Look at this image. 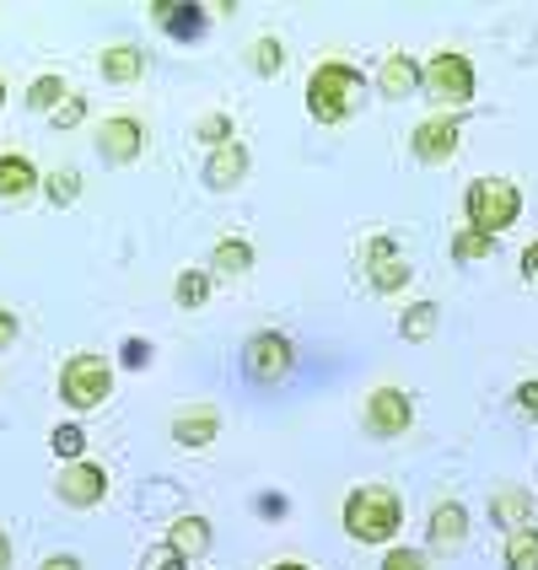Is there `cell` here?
<instances>
[{
  "label": "cell",
  "instance_id": "cell-29",
  "mask_svg": "<svg viewBox=\"0 0 538 570\" xmlns=\"http://www.w3.org/2000/svg\"><path fill=\"white\" fill-rule=\"evenodd\" d=\"M254 70L258 76H281L285 70V49L275 43V38H258L254 43Z\"/></svg>",
  "mask_w": 538,
  "mask_h": 570
},
{
  "label": "cell",
  "instance_id": "cell-18",
  "mask_svg": "<svg viewBox=\"0 0 538 570\" xmlns=\"http://www.w3.org/2000/svg\"><path fill=\"white\" fill-rule=\"evenodd\" d=\"M167 543H173L184 560H194V554L211 549V522H205V517H178V522L167 528Z\"/></svg>",
  "mask_w": 538,
  "mask_h": 570
},
{
  "label": "cell",
  "instance_id": "cell-21",
  "mask_svg": "<svg viewBox=\"0 0 538 570\" xmlns=\"http://www.w3.org/2000/svg\"><path fill=\"white\" fill-rule=\"evenodd\" d=\"M211 264H216V275H248V269H254V248H248L243 237H222Z\"/></svg>",
  "mask_w": 538,
  "mask_h": 570
},
{
  "label": "cell",
  "instance_id": "cell-23",
  "mask_svg": "<svg viewBox=\"0 0 538 570\" xmlns=\"http://www.w3.org/2000/svg\"><path fill=\"white\" fill-rule=\"evenodd\" d=\"M437 323H442V307H437V302H414L410 313H404V323H399V334H404V340H431Z\"/></svg>",
  "mask_w": 538,
  "mask_h": 570
},
{
  "label": "cell",
  "instance_id": "cell-33",
  "mask_svg": "<svg viewBox=\"0 0 538 570\" xmlns=\"http://www.w3.org/2000/svg\"><path fill=\"white\" fill-rule=\"evenodd\" d=\"M382 570H425V554H420V549H393V554L382 560Z\"/></svg>",
  "mask_w": 538,
  "mask_h": 570
},
{
  "label": "cell",
  "instance_id": "cell-3",
  "mask_svg": "<svg viewBox=\"0 0 538 570\" xmlns=\"http://www.w3.org/2000/svg\"><path fill=\"white\" fill-rule=\"evenodd\" d=\"M463 210H469V226L475 232H507L517 216H522V194L511 178H475L469 194H463Z\"/></svg>",
  "mask_w": 538,
  "mask_h": 570
},
{
  "label": "cell",
  "instance_id": "cell-4",
  "mask_svg": "<svg viewBox=\"0 0 538 570\" xmlns=\"http://www.w3.org/2000/svg\"><path fill=\"white\" fill-rule=\"evenodd\" d=\"M420 92L431 102H447V108H463L475 102V60L458 55V49H437L425 70H420Z\"/></svg>",
  "mask_w": 538,
  "mask_h": 570
},
{
  "label": "cell",
  "instance_id": "cell-28",
  "mask_svg": "<svg viewBox=\"0 0 538 570\" xmlns=\"http://www.w3.org/2000/svg\"><path fill=\"white\" fill-rule=\"evenodd\" d=\"M43 189H49L55 205H70V199L81 194V173H76V167H60V173H49V184H43Z\"/></svg>",
  "mask_w": 538,
  "mask_h": 570
},
{
  "label": "cell",
  "instance_id": "cell-12",
  "mask_svg": "<svg viewBox=\"0 0 538 570\" xmlns=\"http://www.w3.org/2000/svg\"><path fill=\"white\" fill-rule=\"evenodd\" d=\"M420 70H425V65L410 60V55H388L378 70V92L393 97V102H399V97H414L420 92Z\"/></svg>",
  "mask_w": 538,
  "mask_h": 570
},
{
  "label": "cell",
  "instance_id": "cell-31",
  "mask_svg": "<svg viewBox=\"0 0 538 570\" xmlns=\"http://www.w3.org/2000/svg\"><path fill=\"white\" fill-rule=\"evenodd\" d=\"M199 140H211L216 151L232 146V119H226V114H205V119H199Z\"/></svg>",
  "mask_w": 538,
  "mask_h": 570
},
{
  "label": "cell",
  "instance_id": "cell-26",
  "mask_svg": "<svg viewBox=\"0 0 538 570\" xmlns=\"http://www.w3.org/2000/svg\"><path fill=\"white\" fill-rule=\"evenodd\" d=\"M49 446L60 452L65 463H81V458H87V431H81V425H55Z\"/></svg>",
  "mask_w": 538,
  "mask_h": 570
},
{
  "label": "cell",
  "instance_id": "cell-37",
  "mask_svg": "<svg viewBox=\"0 0 538 570\" xmlns=\"http://www.w3.org/2000/svg\"><path fill=\"white\" fill-rule=\"evenodd\" d=\"M11 340H17V317H11L6 307H0V350L11 345Z\"/></svg>",
  "mask_w": 538,
  "mask_h": 570
},
{
  "label": "cell",
  "instance_id": "cell-11",
  "mask_svg": "<svg viewBox=\"0 0 538 570\" xmlns=\"http://www.w3.org/2000/svg\"><path fill=\"white\" fill-rule=\"evenodd\" d=\"M97 151L114 161V167H125L146 151V129L135 125V119H108V125L97 129Z\"/></svg>",
  "mask_w": 538,
  "mask_h": 570
},
{
  "label": "cell",
  "instance_id": "cell-17",
  "mask_svg": "<svg viewBox=\"0 0 538 570\" xmlns=\"http://www.w3.org/2000/svg\"><path fill=\"white\" fill-rule=\"evenodd\" d=\"M151 17H157V28L173 32V38H199V32H205V11H199V6H173V0H162Z\"/></svg>",
  "mask_w": 538,
  "mask_h": 570
},
{
  "label": "cell",
  "instance_id": "cell-2",
  "mask_svg": "<svg viewBox=\"0 0 538 570\" xmlns=\"http://www.w3.org/2000/svg\"><path fill=\"white\" fill-rule=\"evenodd\" d=\"M361 92H366L361 70L345 60H329V65H317L313 81H307V114H313L317 125H345L350 114L361 108Z\"/></svg>",
  "mask_w": 538,
  "mask_h": 570
},
{
  "label": "cell",
  "instance_id": "cell-38",
  "mask_svg": "<svg viewBox=\"0 0 538 570\" xmlns=\"http://www.w3.org/2000/svg\"><path fill=\"white\" fill-rule=\"evenodd\" d=\"M522 275H534V281H538V243H534V248H522Z\"/></svg>",
  "mask_w": 538,
  "mask_h": 570
},
{
  "label": "cell",
  "instance_id": "cell-14",
  "mask_svg": "<svg viewBox=\"0 0 538 570\" xmlns=\"http://www.w3.org/2000/svg\"><path fill=\"white\" fill-rule=\"evenodd\" d=\"M216 431H222V414L216 410H184L178 420H173V442L178 446H205V442H216Z\"/></svg>",
  "mask_w": 538,
  "mask_h": 570
},
{
  "label": "cell",
  "instance_id": "cell-24",
  "mask_svg": "<svg viewBox=\"0 0 538 570\" xmlns=\"http://www.w3.org/2000/svg\"><path fill=\"white\" fill-rule=\"evenodd\" d=\"M507 570H538V528H517L507 539Z\"/></svg>",
  "mask_w": 538,
  "mask_h": 570
},
{
  "label": "cell",
  "instance_id": "cell-16",
  "mask_svg": "<svg viewBox=\"0 0 538 570\" xmlns=\"http://www.w3.org/2000/svg\"><path fill=\"white\" fill-rule=\"evenodd\" d=\"M463 539H469V511L458 507V501H442V507L431 511V543L437 549H458Z\"/></svg>",
  "mask_w": 538,
  "mask_h": 570
},
{
  "label": "cell",
  "instance_id": "cell-41",
  "mask_svg": "<svg viewBox=\"0 0 538 570\" xmlns=\"http://www.w3.org/2000/svg\"><path fill=\"white\" fill-rule=\"evenodd\" d=\"M0 97H6V81H0Z\"/></svg>",
  "mask_w": 538,
  "mask_h": 570
},
{
  "label": "cell",
  "instance_id": "cell-32",
  "mask_svg": "<svg viewBox=\"0 0 538 570\" xmlns=\"http://www.w3.org/2000/svg\"><path fill=\"white\" fill-rule=\"evenodd\" d=\"M189 560L173 549V543H157V549H146V560H140V570H184Z\"/></svg>",
  "mask_w": 538,
  "mask_h": 570
},
{
  "label": "cell",
  "instance_id": "cell-34",
  "mask_svg": "<svg viewBox=\"0 0 538 570\" xmlns=\"http://www.w3.org/2000/svg\"><path fill=\"white\" fill-rule=\"evenodd\" d=\"M517 414H522V420H538V377L517 387Z\"/></svg>",
  "mask_w": 538,
  "mask_h": 570
},
{
  "label": "cell",
  "instance_id": "cell-30",
  "mask_svg": "<svg viewBox=\"0 0 538 570\" xmlns=\"http://www.w3.org/2000/svg\"><path fill=\"white\" fill-rule=\"evenodd\" d=\"M49 119H55V129H76L81 119H87V97H81V92H70V97L60 102V108L49 114Z\"/></svg>",
  "mask_w": 538,
  "mask_h": 570
},
{
  "label": "cell",
  "instance_id": "cell-9",
  "mask_svg": "<svg viewBox=\"0 0 538 570\" xmlns=\"http://www.w3.org/2000/svg\"><path fill=\"white\" fill-rule=\"evenodd\" d=\"M291 361H296V350H291L285 334H254L248 350H243V366H248L254 382H281L291 372Z\"/></svg>",
  "mask_w": 538,
  "mask_h": 570
},
{
  "label": "cell",
  "instance_id": "cell-19",
  "mask_svg": "<svg viewBox=\"0 0 538 570\" xmlns=\"http://www.w3.org/2000/svg\"><path fill=\"white\" fill-rule=\"evenodd\" d=\"M490 517L501 522V528H534V501H528V490H501L496 501H490Z\"/></svg>",
  "mask_w": 538,
  "mask_h": 570
},
{
  "label": "cell",
  "instance_id": "cell-10",
  "mask_svg": "<svg viewBox=\"0 0 538 570\" xmlns=\"http://www.w3.org/2000/svg\"><path fill=\"white\" fill-rule=\"evenodd\" d=\"M366 281L378 285V291L410 285V264H404V254H399L393 237H372V243H366Z\"/></svg>",
  "mask_w": 538,
  "mask_h": 570
},
{
  "label": "cell",
  "instance_id": "cell-39",
  "mask_svg": "<svg viewBox=\"0 0 538 570\" xmlns=\"http://www.w3.org/2000/svg\"><path fill=\"white\" fill-rule=\"evenodd\" d=\"M11 566V543H6V533H0V570Z\"/></svg>",
  "mask_w": 538,
  "mask_h": 570
},
{
  "label": "cell",
  "instance_id": "cell-15",
  "mask_svg": "<svg viewBox=\"0 0 538 570\" xmlns=\"http://www.w3.org/2000/svg\"><path fill=\"white\" fill-rule=\"evenodd\" d=\"M38 189V167L28 157H0V205H17Z\"/></svg>",
  "mask_w": 538,
  "mask_h": 570
},
{
  "label": "cell",
  "instance_id": "cell-1",
  "mask_svg": "<svg viewBox=\"0 0 538 570\" xmlns=\"http://www.w3.org/2000/svg\"><path fill=\"white\" fill-rule=\"evenodd\" d=\"M404 528V495L393 484H361L345 495V533L355 543H393Z\"/></svg>",
  "mask_w": 538,
  "mask_h": 570
},
{
  "label": "cell",
  "instance_id": "cell-6",
  "mask_svg": "<svg viewBox=\"0 0 538 570\" xmlns=\"http://www.w3.org/2000/svg\"><path fill=\"white\" fill-rule=\"evenodd\" d=\"M55 495H60L65 507H76V511L97 507V501L108 495V469H102V463H92V458H81V463H65L60 479H55Z\"/></svg>",
  "mask_w": 538,
  "mask_h": 570
},
{
  "label": "cell",
  "instance_id": "cell-40",
  "mask_svg": "<svg viewBox=\"0 0 538 570\" xmlns=\"http://www.w3.org/2000/svg\"><path fill=\"white\" fill-rule=\"evenodd\" d=\"M270 570H313V566H296V560H281V566H270Z\"/></svg>",
  "mask_w": 538,
  "mask_h": 570
},
{
  "label": "cell",
  "instance_id": "cell-22",
  "mask_svg": "<svg viewBox=\"0 0 538 570\" xmlns=\"http://www.w3.org/2000/svg\"><path fill=\"white\" fill-rule=\"evenodd\" d=\"M490 254H496V237H490V232L463 226V232L452 237V258H458V264H479V258H490Z\"/></svg>",
  "mask_w": 538,
  "mask_h": 570
},
{
  "label": "cell",
  "instance_id": "cell-36",
  "mask_svg": "<svg viewBox=\"0 0 538 570\" xmlns=\"http://www.w3.org/2000/svg\"><path fill=\"white\" fill-rule=\"evenodd\" d=\"M38 570H81V560H76V554H49Z\"/></svg>",
  "mask_w": 538,
  "mask_h": 570
},
{
  "label": "cell",
  "instance_id": "cell-5",
  "mask_svg": "<svg viewBox=\"0 0 538 570\" xmlns=\"http://www.w3.org/2000/svg\"><path fill=\"white\" fill-rule=\"evenodd\" d=\"M114 393V372L102 355H70L60 372V399L70 410H97L102 399Z\"/></svg>",
  "mask_w": 538,
  "mask_h": 570
},
{
  "label": "cell",
  "instance_id": "cell-27",
  "mask_svg": "<svg viewBox=\"0 0 538 570\" xmlns=\"http://www.w3.org/2000/svg\"><path fill=\"white\" fill-rule=\"evenodd\" d=\"M205 296H211V275L205 269H184L178 275V307H205Z\"/></svg>",
  "mask_w": 538,
  "mask_h": 570
},
{
  "label": "cell",
  "instance_id": "cell-7",
  "mask_svg": "<svg viewBox=\"0 0 538 570\" xmlns=\"http://www.w3.org/2000/svg\"><path fill=\"white\" fill-rule=\"evenodd\" d=\"M414 420V404L404 387H372V399H366V431L372 436H404Z\"/></svg>",
  "mask_w": 538,
  "mask_h": 570
},
{
  "label": "cell",
  "instance_id": "cell-20",
  "mask_svg": "<svg viewBox=\"0 0 538 570\" xmlns=\"http://www.w3.org/2000/svg\"><path fill=\"white\" fill-rule=\"evenodd\" d=\"M140 70H146V55H140V49H129V43H119V49H108V55H102V76H108V81H119V87H125V81H140Z\"/></svg>",
  "mask_w": 538,
  "mask_h": 570
},
{
  "label": "cell",
  "instance_id": "cell-35",
  "mask_svg": "<svg viewBox=\"0 0 538 570\" xmlns=\"http://www.w3.org/2000/svg\"><path fill=\"white\" fill-rule=\"evenodd\" d=\"M125 366H135V372L151 366V345L146 340H125Z\"/></svg>",
  "mask_w": 538,
  "mask_h": 570
},
{
  "label": "cell",
  "instance_id": "cell-8",
  "mask_svg": "<svg viewBox=\"0 0 538 570\" xmlns=\"http://www.w3.org/2000/svg\"><path fill=\"white\" fill-rule=\"evenodd\" d=\"M458 140H463V125L458 119H447V114H437V119H420L410 135L414 157L425 161V167H442V161L458 157Z\"/></svg>",
  "mask_w": 538,
  "mask_h": 570
},
{
  "label": "cell",
  "instance_id": "cell-25",
  "mask_svg": "<svg viewBox=\"0 0 538 570\" xmlns=\"http://www.w3.org/2000/svg\"><path fill=\"white\" fill-rule=\"evenodd\" d=\"M65 97H70V87H65L60 76H38V81L28 87V108L32 114H55Z\"/></svg>",
  "mask_w": 538,
  "mask_h": 570
},
{
  "label": "cell",
  "instance_id": "cell-13",
  "mask_svg": "<svg viewBox=\"0 0 538 570\" xmlns=\"http://www.w3.org/2000/svg\"><path fill=\"white\" fill-rule=\"evenodd\" d=\"M248 178V151L232 140V146H222V151H211V161H205V184L211 189H237Z\"/></svg>",
  "mask_w": 538,
  "mask_h": 570
}]
</instances>
